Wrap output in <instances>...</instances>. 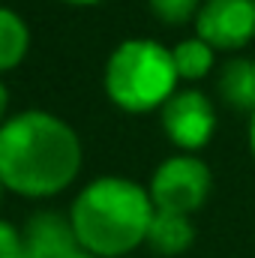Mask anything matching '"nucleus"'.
Here are the masks:
<instances>
[{
	"instance_id": "nucleus-13",
	"label": "nucleus",
	"mask_w": 255,
	"mask_h": 258,
	"mask_svg": "<svg viewBox=\"0 0 255 258\" xmlns=\"http://www.w3.org/2000/svg\"><path fill=\"white\" fill-rule=\"evenodd\" d=\"M0 258H24L21 228H15L6 219H0Z\"/></svg>"
},
{
	"instance_id": "nucleus-10",
	"label": "nucleus",
	"mask_w": 255,
	"mask_h": 258,
	"mask_svg": "<svg viewBox=\"0 0 255 258\" xmlns=\"http://www.w3.org/2000/svg\"><path fill=\"white\" fill-rule=\"evenodd\" d=\"M30 51V27L27 21L9 9V6H0V75L18 69L21 60L27 57Z\"/></svg>"
},
{
	"instance_id": "nucleus-17",
	"label": "nucleus",
	"mask_w": 255,
	"mask_h": 258,
	"mask_svg": "<svg viewBox=\"0 0 255 258\" xmlns=\"http://www.w3.org/2000/svg\"><path fill=\"white\" fill-rule=\"evenodd\" d=\"M249 150H252V156H255V111L249 114Z\"/></svg>"
},
{
	"instance_id": "nucleus-15",
	"label": "nucleus",
	"mask_w": 255,
	"mask_h": 258,
	"mask_svg": "<svg viewBox=\"0 0 255 258\" xmlns=\"http://www.w3.org/2000/svg\"><path fill=\"white\" fill-rule=\"evenodd\" d=\"M63 258H96V255H93V252H87L84 246H75V249H72V252H66Z\"/></svg>"
},
{
	"instance_id": "nucleus-7",
	"label": "nucleus",
	"mask_w": 255,
	"mask_h": 258,
	"mask_svg": "<svg viewBox=\"0 0 255 258\" xmlns=\"http://www.w3.org/2000/svg\"><path fill=\"white\" fill-rule=\"evenodd\" d=\"M21 240H24V258H63L72 252L78 243L69 213L57 210H36L24 228H21Z\"/></svg>"
},
{
	"instance_id": "nucleus-4",
	"label": "nucleus",
	"mask_w": 255,
	"mask_h": 258,
	"mask_svg": "<svg viewBox=\"0 0 255 258\" xmlns=\"http://www.w3.org/2000/svg\"><path fill=\"white\" fill-rule=\"evenodd\" d=\"M210 189H213V174L207 162L198 159L195 153H174L162 159L147 183L156 210H171L186 216L204 207Z\"/></svg>"
},
{
	"instance_id": "nucleus-11",
	"label": "nucleus",
	"mask_w": 255,
	"mask_h": 258,
	"mask_svg": "<svg viewBox=\"0 0 255 258\" xmlns=\"http://www.w3.org/2000/svg\"><path fill=\"white\" fill-rule=\"evenodd\" d=\"M216 48H210L201 36H189V39H180L174 48H171V57H174V69L180 75V81H201L213 72L216 66Z\"/></svg>"
},
{
	"instance_id": "nucleus-8",
	"label": "nucleus",
	"mask_w": 255,
	"mask_h": 258,
	"mask_svg": "<svg viewBox=\"0 0 255 258\" xmlns=\"http://www.w3.org/2000/svg\"><path fill=\"white\" fill-rule=\"evenodd\" d=\"M195 240V225L186 213H171V210H156L147 228V246L156 255H183Z\"/></svg>"
},
{
	"instance_id": "nucleus-6",
	"label": "nucleus",
	"mask_w": 255,
	"mask_h": 258,
	"mask_svg": "<svg viewBox=\"0 0 255 258\" xmlns=\"http://www.w3.org/2000/svg\"><path fill=\"white\" fill-rule=\"evenodd\" d=\"M192 24L210 48L243 51L255 39V0H204Z\"/></svg>"
},
{
	"instance_id": "nucleus-3",
	"label": "nucleus",
	"mask_w": 255,
	"mask_h": 258,
	"mask_svg": "<svg viewBox=\"0 0 255 258\" xmlns=\"http://www.w3.org/2000/svg\"><path fill=\"white\" fill-rule=\"evenodd\" d=\"M180 75L174 69L171 48L156 39H123L105 60L102 87L105 96L126 114L159 111L177 90Z\"/></svg>"
},
{
	"instance_id": "nucleus-18",
	"label": "nucleus",
	"mask_w": 255,
	"mask_h": 258,
	"mask_svg": "<svg viewBox=\"0 0 255 258\" xmlns=\"http://www.w3.org/2000/svg\"><path fill=\"white\" fill-rule=\"evenodd\" d=\"M3 192H6V186H3V180H0V204H3Z\"/></svg>"
},
{
	"instance_id": "nucleus-9",
	"label": "nucleus",
	"mask_w": 255,
	"mask_h": 258,
	"mask_svg": "<svg viewBox=\"0 0 255 258\" xmlns=\"http://www.w3.org/2000/svg\"><path fill=\"white\" fill-rule=\"evenodd\" d=\"M216 93L231 111H255V60L252 57H234L219 69Z\"/></svg>"
},
{
	"instance_id": "nucleus-5",
	"label": "nucleus",
	"mask_w": 255,
	"mask_h": 258,
	"mask_svg": "<svg viewBox=\"0 0 255 258\" xmlns=\"http://www.w3.org/2000/svg\"><path fill=\"white\" fill-rule=\"evenodd\" d=\"M159 123L165 138L180 153H198L210 144L216 132V108L213 99L195 87L174 90V96L159 108Z\"/></svg>"
},
{
	"instance_id": "nucleus-12",
	"label": "nucleus",
	"mask_w": 255,
	"mask_h": 258,
	"mask_svg": "<svg viewBox=\"0 0 255 258\" xmlns=\"http://www.w3.org/2000/svg\"><path fill=\"white\" fill-rule=\"evenodd\" d=\"M204 0H147L150 6V15L165 24V27H183V24H192L198 9H201Z\"/></svg>"
},
{
	"instance_id": "nucleus-1",
	"label": "nucleus",
	"mask_w": 255,
	"mask_h": 258,
	"mask_svg": "<svg viewBox=\"0 0 255 258\" xmlns=\"http://www.w3.org/2000/svg\"><path fill=\"white\" fill-rule=\"evenodd\" d=\"M84 147L63 117L27 108L0 126V180L21 198H54L81 174Z\"/></svg>"
},
{
	"instance_id": "nucleus-2",
	"label": "nucleus",
	"mask_w": 255,
	"mask_h": 258,
	"mask_svg": "<svg viewBox=\"0 0 255 258\" xmlns=\"http://www.w3.org/2000/svg\"><path fill=\"white\" fill-rule=\"evenodd\" d=\"M153 213L156 207L147 186L120 174H105L75 195L69 222L87 252L96 258H120L147 240Z\"/></svg>"
},
{
	"instance_id": "nucleus-16",
	"label": "nucleus",
	"mask_w": 255,
	"mask_h": 258,
	"mask_svg": "<svg viewBox=\"0 0 255 258\" xmlns=\"http://www.w3.org/2000/svg\"><path fill=\"white\" fill-rule=\"evenodd\" d=\"M66 6H99V3H105V0H60Z\"/></svg>"
},
{
	"instance_id": "nucleus-14",
	"label": "nucleus",
	"mask_w": 255,
	"mask_h": 258,
	"mask_svg": "<svg viewBox=\"0 0 255 258\" xmlns=\"http://www.w3.org/2000/svg\"><path fill=\"white\" fill-rule=\"evenodd\" d=\"M6 117H9V93H6V84L0 78V126H3Z\"/></svg>"
}]
</instances>
